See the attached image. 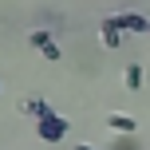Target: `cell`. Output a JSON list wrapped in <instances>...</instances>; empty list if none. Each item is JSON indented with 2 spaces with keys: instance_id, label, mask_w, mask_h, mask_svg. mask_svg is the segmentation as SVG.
Returning a JSON list of instances; mask_svg holds the SVG:
<instances>
[{
  "instance_id": "obj_1",
  "label": "cell",
  "mask_w": 150,
  "mask_h": 150,
  "mask_svg": "<svg viewBox=\"0 0 150 150\" xmlns=\"http://www.w3.org/2000/svg\"><path fill=\"white\" fill-rule=\"evenodd\" d=\"M36 134L44 138V142H59V138L67 134V119L55 115V111H47L44 119H36Z\"/></svg>"
},
{
  "instance_id": "obj_2",
  "label": "cell",
  "mask_w": 150,
  "mask_h": 150,
  "mask_svg": "<svg viewBox=\"0 0 150 150\" xmlns=\"http://www.w3.org/2000/svg\"><path fill=\"white\" fill-rule=\"evenodd\" d=\"M28 40H32V47H40V55H44V59H52V63L63 59V52H59V44L52 40V32H32Z\"/></svg>"
},
{
  "instance_id": "obj_3",
  "label": "cell",
  "mask_w": 150,
  "mask_h": 150,
  "mask_svg": "<svg viewBox=\"0 0 150 150\" xmlns=\"http://www.w3.org/2000/svg\"><path fill=\"white\" fill-rule=\"evenodd\" d=\"M103 47H119L122 44V24H119V16H111V20H103Z\"/></svg>"
},
{
  "instance_id": "obj_4",
  "label": "cell",
  "mask_w": 150,
  "mask_h": 150,
  "mask_svg": "<svg viewBox=\"0 0 150 150\" xmlns=\"http://www.w3.org/2000/svg\"><path fill=\"white\" fill-rule=\"evenodd\" d=\"M119 24H122V32H150V20H146V16H138V12H122Z\"/></svg>"
},
{
  "instance_id": "obj_5",
  "label": "cell",
  "mask_w": 150,
  "mask_h": 150,
  "mask_svg": "<svg viewBox=\"0 0 150 150\" xmlns=\"http://www.w3.org/2000/svg\"><path fill=\"white\" fill-rule=\"evenodd\" d=\"M107 127H111V130H119V134H134V127H138V122L130 119V115H111V119H107Z\"/></svg>"
},
{
  "instance_id": "obj_6",
  "label": "cell",
  "mask_w": 150,
  "mask_h": 150,
  "mask_svg": "<svg viewBox=\"0 0 150 150\" xmlns=\"http://www.w3.org/2000/svg\"><path fill=\"white\" fill-rule=\"evenodd\" d=\"M20 111H24V115H32V119H44L52 107H47L44 99H24V103H20Z\"/></svg>"
},
{
  "instance_id": "obj_7",
  "label": "cell",
  "mask_w": 150,
  "mask_h": 150,
  "mask_svg": "<svg viewBox=\"0 0 150 150\" xmlns=\"http://www.w3.org/2000/svg\"><path fill=\"white\" fill-rule=\"evenodd\" d=\"M127 87H130V91L142 87V67H138V63H130V67H127Z\"/></svg>"
},
{
  "instance_id": "obj_8",
  "label": "cell",
  "mask_w": 150,
  "mask_h": 150,
  "mask_svg": "<svg viewBox=\"0 0 150 150\" xmlns=\"http://www.w3.org/2000/svg\"><path fill=\"white\" fill-rule=\"evenodd\" d=\"M115 150H142V146H138L134 134H119V138H115Z\"/></svg>"
},
{
  "instance_id": "obj_9",
  "label": "cell",
  "mask_w": 150,
  "mask_h": 150,
  "mask_svg": "<svg viewBox=\"0 0 150 150\" xmlns=\"http://www.w3.org/2000/svg\"><path fill=\"white\" fill-rule=\"evenodd\" d=\"M71 150H95V146H87V142H75V146H71Z\"/></svg>"
}]
</instances>
